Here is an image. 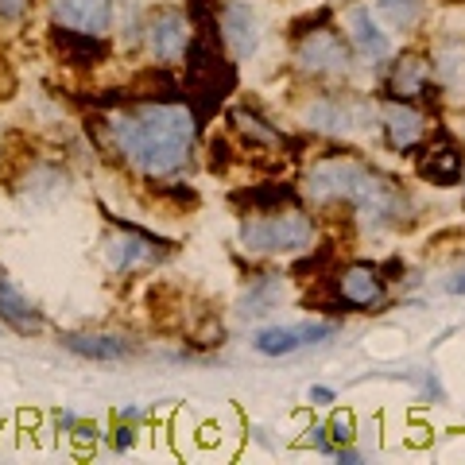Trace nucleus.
<instances>
[{"mask_svg": "<svg viewBox=\"0 0 465 465\" xmlns=\"http://www.w3.org/2000/svg\"><path fill=\"white\" fill-rule=\"evenodd\" d=\"M232 163H237V155H232L229 136H213V140H210V171H213V174H229Z\"/></svg>", "mask_w": 465, "mask_h": 465, "instance_id": "nucleus-25", "label": "nucleus"}, {"mask_svg": "<svg viewBox=\"0 0 465 465\" xmlns=\"http://www.w3.org/2000/svg\"><path fill=\"white\" fill-rule=\"evenodd\" d=\"M302 194L318 202V206H326V202H349V206L361 210V217H369L376 225H396L407 210L403 186L353 155L318 159L307 171V179H302Z\"/></svg>", "mask_w": 465, "mask_h": 465, "instance_id": "nucleus-2", "label": "nucleus"}, {"mask_svg": "<svg viewBox=\"0 0 465 465\" xmlns=\"http://www.w3.org/2000/svg\"><path fill=\"white\" fill-rule=\"evenodd\" d=\"M198 113L167 101H143L136 109L109 116V136L124 152V159L143 174L179 171L194 152Z\"/></svg>", "mask_w": 465, "mask_h": 465, "instance_id": "nucleus-1", "label": "nucleus"}, {"mask_svg": "<svg viewBox=\"0 0 465 465\" xmlns=\"http://www.w3.org/2000/svg\"><path fill=\"white\" fill-rule=\"evenodd\" d=\"M415 171H419V179H427L430 186H458L461 174H465L461 143L442 128V133L423 148V155L415 159Z\"/></svg>", "mask_w": 465, "mask_h": 465, "instance_id": "nucleus-7", "label": "nucleus"}, {"mask_svg": "<svg viewBox=\"0 0 465 465\" xmlns=\"http://www.w3.org/2000/svg\"><path fill=\"white\" fill-rule=\"evenodd\" d=\"M222 39L232 58H249L260 47V24L249 5H225L222 12Z\"/></svg>", "mask_w": 465, "mask_h": 465, "instance_id": "nucleus-15", "label": "nucleus"}, {"mask_svg": "<svg viewBox=\"0 0 465 465\" xmlns=\"http://www.w3.org/2000/svg\"><path fill=\"white\" fill-rule=\"evenodd\" d=\"M302 442L314 446L318 454H330V450H333V442L326 439V430H322V427H311V430H307V439H302Z\"/></svg>", "mask_w": 465, "mask_h": 465, "instance_id": "nucleus-29", "label": "nucleus"}, {"mask_svg": "<svg viewBox=\"0 0 465 465\" xmlns=\"http://www.w3.org/2000/svg\"><path fill=\"white\" fill-rule=\"evenodd\" d=\"M232 85H237V70L222 58L213 35L191 39V47H186V90H191L194 113L198 116L213 113L232 94Z\"/></svg>", "mask_w": 465, "mask_h": 465, "instance_id": "nucleus-4", "label": "nucleus"}, {"mask_svg": "<svg viewBox=\"0 0 465 465\" xmlns=\"http://www.w3.org/2000/svg\"><path fill=\"white\" fill-rule=\"evenodd\" d=\"M338 330L333 322H299V326H268L252 333V349L264 357H291L302 345H318Z\"/></svg>", "mask_w": 465, "mask_h": 465, "instance_id": "nucleus-8", "label": "nucleus"}, {"mask_svg": "<svg viewBox=\"0 0 465 465\" xmlns=\"http://www.w3.org/2000/svg\"><path fill=\"white\" fill-rule=\"evenodd\" d=\"M70 439H74L78 454H90V442H97V427H94V423H78V427H74V434H70Z\"/></svg>", "mask_w": 465, "mask_h": 465, "instance_id": "nucleus-28", "label": "nucleus"}, {"mask_svg": "<svg viewBox=\"0 0 465 465\" xmlns=\"http://www.w3.org/2000/svg\"><path fill=\"white\" fill-rule=\"evenodd\" d=\"M27 12V0H0V20H20Z\"/></svg>", "mask_w": 465, "mask_h": 465, "instance_id": "nucleus-30", "label": "nucleus"}, {"mask_svg": "<svg viewBox=\"0 0 465 465\" xmlns=\"http://www.w3.org/2000/svg\"><path fill=\"white\" fill-rule=\"evenodd\" d=\"M427 136V116L411 109L407 101H391L384 109V140L391 152H411Z\"/></svg>", "mask_w": 465, "mask_h": 465, "instance_id": "nucleus-14", "label": "nucleus"}, {"mask_svg": "<svg viewBox=\"0 0 465 465\" xmlns=\"http://www.w3.org/2000/svg\"><path fill=\"white\" fill-rule=\"evenodd\" d=\"M295 63L307 70V74H349V51L345 43L338 39L333 27H318V32H307L299 39Z\"/></svg>", "mask_w": 465, "mask_h": 465, "instance_id": "nucleus-5", "label": "nucleus"}, {"mask_svg": "<svg viewBox=\"0 0 465 465\" xmlns=\"http://www.w3.org/2000/svg\"><path fill=\"white\" fill-rule=\"evenodd\" d=\"M128 94L140 97V101H155V97L174 94V82L163 74V70H143V74L133 82V90H128Z\"/></svg>", "mask_w": 465, "mask_h": 465, "instance_id": "nucleus-24", "label": "nucleus"}, {"mask_svg": "<svg viewBox=\"0 0 465 465\" xmlns=\"http://www.w3.org/2000/svg\"><path fill=\"white\" fill-rule=\"evenodd\" d=\"M349 32H353V43L372 58V63H376V58H388L391 43H388V35L381 32V27H376L369 8H353V12H349Z\"/></svg>", "mask_w": 465, "mask_h": 465, "instance_id": "nucleus-20", "label": "nucleus"}, {"mask_svg": "<svg viewBox=\"0 0 465 465\" xmlns=\"http://www.w3.org/2000/svg\"><path fill=\"white\" fill-rule=\"evenodd\" d=\"M333 302L338 307H361V311H372L384 302V275L381 268L372 264H349L333 275Z\"/></svg>", "mask_w": 465, "mask_h": 465, "instance_id": "nucleus-6", "label": "nucleus"}, {"mask_svg": "<svg viewBox=\"0 0 465 465\" xmlns=\"http://www.w3.org/2000/svg\"><path fill=\"white\" fill-rule=\"evenodd\" d=\"M20 427H24V430H35V427H39V415H35V411H20Z\"/></svg>", "mask_w": 465, "mask_h": 465, "instance_id": "nucleus-33", "label": "nucleus"}, {"mask_svg": "<svg viewBox=\"0 0 465 465\" xmlns=\"http://www.w3.org/2000/svg\"><path fill=\"white\" fill-rule=\"evenodd\" d=\"M63 345L78 357L90 361H128L136 357V345L128 338H116V333H63Z\"/></svg>", "mask_w": 465, "mask_h": 465, "instance_id": "nucleus-17", "label": "nucleus"}, {"mask_svg": "<svg viewBox=\"0 0 465 465\" xmlns=\"http://www.w3.org/2000/svg\"><path fill=\"white\" fill-rule=\"evenodd\" d=\"M54 58L63 66H74V70H94L109 58V43L105 35H85V32H51L47 35Z\"/></svg>", "mask_w": 465, "mask_h": 465, "instance_id": "nucleus-12", "label": "nucleus"}, {"mask_svg": "<svg viewBox=\"0 0 465 465\" xmlns=\"http://www.w3.org/2000/svg\"><path fill=\"white\" fill-rule=\"evenodd\" d=\"M159 249H167V244L148 237V232L124 225V229H116L113 237L105 241V264H109V272L124 275V272H133L140 264H148V260H155Z\"/></svg>", "mask_w": 465, "mask_h": 465, "instance_id": "nucleus-10", "label": "nucleus"}, {"mask_svg": "<svg viewBox=\"0 0 465 465\" xmlns=\"http://www.w3.org/2000/svg\"><path fill=\"white\" fill-rule=\"evenodd\" d=\"M326 434H330L333 446H349V442H353L357 439V419H353V411H338V415H333Z\"/></svg>", "mask_w": 465, "mask_h": 465, "instance_id": "nucleus-26", "label": "nucleus"}, {"mask_svg": "<svg viewBox=\"0 0 465 465\" xmlns=\"http://www.w3.org/2000/svg\"><path fill=\"white\" fill-rule=\"evenodd\" d=\"M442 5H465V0H442Z\"/></svg>", "mask_w": 465, "mask_h": 465, "instance_id": "nucleus-35", "label": "nucleus"}, {"mask_svg": "<svg viewBox=\"0 0 465 465\" xmlns=\"http://www.w3.org/2000/svg\"><path fill=\"white\" fill-rule=\"evenodd\" d=\"M191 47V20L179 8H159L148 20V51L155 54V63H179Z\"/></svg>", "mask_w": 465, "mask_h": 465, "instance_id": "nucleus-9", "label": "nucleus"}, {"mask_svg": "<svg viewBox=\"0 0 465 465\" xmlns=\"http://www.w3.org/2000/svg\"><path fill=\"white\" fill-rule=\"evenodd\" d=\"M311 403H314V407L333 403V391H330V388H322V384H314V388H311Z\"/></svg>", "mask_w": 465, "mask_h": 465, "instance_id": "nucleus-32", "label": "nucleus"}, {"mask_svg": "<svg viewBox=\"0 0 465 465\" xmlns=\"http://www.w3.org/2000/svg\"><path fill=\"white\" fill-rule=\"evenodd\" d=\"M229 124H232V133H237L244 143H252V148H280V143H283V136L275 133L264 116L252 113V109H244V105L229 109Z\"/></svg>", "mask_w": 465, "mask_h": 465, "instance_id": "nucleus-19", "label": "nucleus"}, {"mask_svg": "<svg viewBox=\"0 0 465 465\" xmlns=\"http://www.w3.org/2000/svg\"><path fill=\"white\" fill-rule=\"evenodd\" d=\"M280 299H283V283H280V275H264V280H256V283L249 287V295H244V302H241V314H244V318L268 314Z\"/></svg>", "mask_w": 465, "mask_h": 465, "instance_id": "nucleus-22", "label": "nucleus"}, {"mask_svg": "<svg viewBox=\"0 0 465 465\" xmlns=\"http://www.w3.org/2000/svg\"><path fill=\"white\" fill-rule=\"evenodd\" d=\"M133 442H136V430H133V427L121 423V427L113 430V446H116V450H133Z\"/></svg>", "mask_w": 465, "mask_h": 465, "instance_id": "nucleus-31", "label": "nucleus"}, {"mask_svg": "<svg viewBox=\"0 0 465 465\" xmlns=\"http://www.w3.org/2000/svg\"><path fill=\"white\" fill-rule=\"evenodd\" d=\"M302 121L311 128H322V133H353L365 124V109L349 97H318L314 105L302 109Z\"/></svg>", "mask_w": 465, "mask_h": 465, "instance_id": "nucleus-13", "label": "nucleus"}, {"mask_svg": "<svg viewBox=\"0 0 465 465\" xmlns=\"http://www.w3.org/2000/svg\"><path fill=\"white\" fill-rule=\"evenodd\" d=\"M376 8H381V16L391 27H400V32H411L419 16H423V0H376Z\"/></svg>", "mask_w": 465, "mask_h": 465, "instance_id": "nucleus-23", "label": "nucleus"}, {"mask_svg": "<svg viewBox=\"0 0 465 465\" xmlns=\"http://www.w3.org/2000/svg\"><path fill=\"white\" fill-rule=\"evenodd\" d=\"M450 291H454V295H461V291H465V275H461V280H454V283H446Z\"/></svg>", "mask_w": 465, "mask_h": 465, "instance_id": "nucleus-34", "label": "nucleus"}, {"mask_svg": "<svg viewBox=\"0 0 465 465\" xmlns=\"http://www.w3.org/2000/svg\"><path fill=\"white\" fill-rule=\"evenodd\" d=\"M51 16L58 27H70V32L109 35L113 0H51Z\"/></svg>", "mask_w": 465, "mask_h": 465, "instance_id": "nucleus-11", "label": "nucleus"}, {"mask_svg": "<svg viewBox=\"0 0 465 465\" xmlns=\"http://www.w3.org/2000/svg\"><path fill=\"white\" fill-rule=\"evenodd\" d=\"M232 202H249L252 213H272L280 206H291V202H295V191H287L280 183H264V186H249L244 194H232Z\"/></svg>", "mask_w": 465, "mask_h": 465, "instance_id": "nucleus-21", "label": "nucleus"}, {"mask_svg": "<svg viewBox=\"0 0 465 465\" xmlns=\"http://www.w3.org/2000/svg\"><path fill=\"white\" fill-rule=\"evenodd\" d=\"M241 249L252 256H291L311 249L314 241V222L302 217L299 210H272V213H252L241 222Z\"/></svg>", "mask_w": 465, "mask_h": 465, "instance_id": "nucleus-3", "label": "nucleus"}, {"mask_svg": "<svg viewBox=\"0 0 465 465\" xmlns=\"http://www.w3.org/2000/svg\"><path fill=\"white\" fill-rule=\"evenodd\" d=\"M388 94L396 101H411V97H430V63L423 54H403L396 58L388 74Z\"/></svg>", "mask_w": 465, "mask_h": 465, "instance_id": "nucleus-16", "label": "nucleus"}, {"mask_svg": "<svg viewBox=\"0 0 465 465\" xmlns=\"http://www.w3.org/2000/svg\"><path fill=\"white\" fill-rule=\"evenodd\" d=\"M0 318L16 330V333H43V314L20 295V287L8 280V275H0Z\"/></svg>", "mask_w": 465, "mask_h": 465, "instance_id": "nucleus-18", "label": "nucleus"}, {"mask_svg": "<svg viewBox=\"0 0 465 465\" xmlns=\"http://www.w3.org/2000/svg\"><path fill=\"white\" fill-rule=\"evenodd\" d=\"M311 27H314V32H318V27H330V8L314 12V16H302V20H295V24H291V35L302 39V35L311 32Z\"/></svg>", "mask_w": 465, "mask_h": 465, "instance_id": "nucleus-27", "label": "nucleus"}]
</instances>
